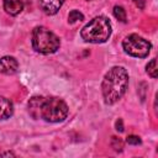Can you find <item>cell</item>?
<instances>
[{"mask_svg":"<svg viewBox=\"0 0 158 158\" xmlns=\"http://www.w3.org/2000/svg\"><path fill=\"white\" fill-rule=\"evenodd\" d=\"M81 20H84V15L78 10H72L68 15V22L69 23H75V22L81 21Z\"/></svg>","mask_w":158,"mask_h":158,"instance_id":"13","label":"cell"},{"mask_svg":"<svg viewBox=\"0 0 158 158\" xmlns=\"http://www.w3.org/2000/svg\"><path fill=\"white\" fill-rule=\"evenodd\" d=\"M128 85V73L123 67H112L104 77L101 91L106 104H115L126 93Z\"/></svg>","mask_w":158,"mask_h":158,"instance_id":"1","label":"cell"},{"mask_svg":"<svg viewBox=\"0 0 158 158\" xmlns=\"http://www.w3.org/2000/svg\"><path fill=\"white\" fill-rule=\"evenodd\" d=\"M146 72H147V74H148L151 78H153V79L157 78V72H158V69H157V59H156V58H153V59L146 65Z\"/></svg>","mask_w":158,"mask_h":158,"instance_id":"11","label":"cell"},{"mask_svg":"<svg viewBox=\"0 0 158 158\" xmlns=\"http://www.w3.org/2000/svg\"><path fill=\"white\" fill-rule=\"evenodd\" d=\"M80 36L89 43H104L111 36V23L105 16H96L81 28Z\"/></svg>","mask_w":158,"mask_h":158,"instance_id":"2","label":"cell"},{"mask_svg":"<svg viewBox=\"0 0 158 158\" xmlns=\"http://www.w3.org/2000/svg\"><path fill=\"white\" fill-rule=\"evenodd\" d=\"M86 1H91V0H86Z\"/></svg>","mask_w":158,"mask_h":158,"instance_id":"19","label":"cell"},{"mask_svg":"<svg viewBox=\"0 0 158 158\" xmlns=\"http://www.w3.org/2000/svg\"><path fill=\"white\" fill-rule=\"evenodd\" d=\"M60 41L57 35L43 26H37L32 31V47L42 54H51L59 49Z\"/></svg>","mask_w":158,"mask_h":158,"instance_id":"3","label":"cell"},{"mask_svg":"<svg viewBox=\"0 0 158 158\" xmlns=\"http://www.w3.org/2000/svg\"><path fill=\"white\" fill-rule=\"evenodd\" d=\"M122 47L127 54H130L132 57H137V58H144L151 52L152 44L143 37H141L136 33H132L123 38Z\"/></svg>","mask_w":158,"mask_h":158,"instance_id":"5","label":"cell"},{"mask_svg":"<svg viewBox=\"0 0 158 158\" xmlns=\"http://www.w3.org/2000/svg\"><path fill=\"white\" fill-rule=\"evenodd\" d=\"M116 130L120 131V132L123 131V126H122V120H121V118H118V120L116 121Z\"/></svg>","mask_w":158,"mask_h":158,"instance_id":"16","label":"cell"},{"mask_svg":"<svg viewBox=\"0 0 158 158\" xmlns=\"http://www.w3.org/2000/svg\"><path fill=\"white\" fill-rule=\"evenodd\" d=\"M135 4H136L139 9H143V7H144V2H143V0H135Z\"/></svg>","mask_w":158,"mask_h":158,"instance_id":"17","label":"cell"},{"mask_svg":"<svg viewBox=\"0 0 158 158\" xmlns=\"http://www.w3.org/2000/svg\"><path fill=\"white\" fill-rule=\"evenodd\" d=\"M68 116V105L59 98H43L40 105V118L47 122H60Z\"/></svg>","mask_w":158,"mask_h":158,"instance_id":"4","label":"cell"},{"mask_svg":"<svg viewBox=\"0 0 158 158\" xmlns=\"http://www.w3.org/2000/svg\"><path fill=\"white\" fill-rule=\"evenodd\" d=\"M41 100H42V96H33V98L30 99V101L27 104L28 114L35 120H38L40 118V105H41Z\"/></svg>","mask_w":158,"mask_h":158,"instance_id":"10","label":"cell"},{"mask_svg":"<svg viewBox=\"0 0 158 158\" xmlns=\"http://www.w3.org/2000/svg\"><path fill=\"white\" fill-rule=\"evenodd\" d=\"M114 16H115L118 21H121V22H126V21H127L126 11H125V9H123L122 6L116 5V6L114 7Z\"/></svg>","mask_w":158,"mask_h":158,"instance_id":"12","label":"cell"},{"mask_svg":"<svg viewBox=\"0 0 158 158\" xmlns=\"http://www.w3.org/2000/svg\"><path fill=\"white\" fill-rule=\"evenodd\" d=\"M0 156L1 157H4V156H15V153H12V152H2V153H0Z\"/></svg>","mask_w":158,"mask_h":158,"instance_id":"18","label":"cell"},{"mask_svg":"<svg viewBox=\"0 0 158 158\" xmlns=\"http://www.w3.org/2000/svg\"><path fill=\"white\" fill-rule=\"evenodd\" d=\"M19 69V62L16 58L11 56H5L0 58V74L5 75H12L17 72Z\"/></svg>","mask_w":158,"mask_h":158,"instance_id":"6","label":"cell"},{"mask_svg":"<svg viewBox=\"0 0 158 158\" xmlns=\"http://www.w3.org/2000/svg\"><path fill=\"white\" fill-rule=\"evenodd\" d=\"M111 146H112V148H114L116 152H121L122 148H123V143H122V141H121L120 138H117V137H112Z\"/></svg>","mask_w":158,"mask_h":158,"instance_id":"14","label":"cell"},{"mask_svg":"<svg viewBox=\"0 0 158 158\" xmlns=\"http://www.w3.org/2000/svg\"><path fill=\"white\" fill-rule=\"evenodd\" d=\"M12 114H14L12 102L6 98L0 96V120H6L10 116H12Z\"/></svg>","mask_w":158,"mask_h":158,"instance_id":"9","label":"cell"},{"mask_svg":"<svg viewBox=\"0 0 158 158\" xmlns=\"http://www.w3.org/2000/svg\"><path fill=\"white\" fill-rule=\"evenodd\" d=\"M126 142L128 143V144H141V138L138 137V136H135V135H130V136H127V138H126Z\"/></svg>","mask_w":158,"mask_h":158,"instance_id":"15","label":"cell"},{"mask_svg":"<svg viewBox=\"0 0 158 158\" xmlns=\"http://www.w3.org/2000/svg\"><path fill=\"white\" fill-rule=\"evenodd\" d=\"M64 0H40V6L46 15H54L62 7Z\"/></svg>","mask_w":158,"mask_h":158,"instance_id":"7","label":"cell"},{"mask_svg":"<svg viewBox=\"0 0 158 158\" xmlns=\"http://www.w3.org/2000/svg\"><path fill=\"white\" fill-rule=\"evenodd\" d=\"M4 10L11 15V16H16L19 15L25 6V1L23 0H4Z\"/></svg>","mask_w":158,"mask_h":158,"instance_id":"8","label":"cell"}]
</instances>
